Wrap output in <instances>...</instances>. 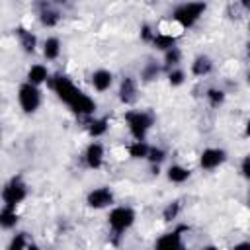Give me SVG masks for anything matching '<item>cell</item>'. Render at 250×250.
Here are the masks:
<instances>
[{"label":"cell","instance_id":"obj_1","mask_svg":"<svg viewBox=\"0 0 250 250\" xmlns=\"http://www.w3.org/2000/svg\"><path fill=\"white\" fill-rule=\"evenodd\" d=\"M47 86L51 88V92L78 117H90L96 115L98 104L96 100L86 94L84 90H80L66 74H51L47 80Z\"/></svg>","mask_w":250,"mask_h":250},{"label":"cell","instance_id":"obj_2","mask_svg":"<svg viewBox=\"0 0 250 250\" xmlns=\"http://www.w3.org/2000/svg\"><path fill=\"white\" fill-rule=\"evenodd\" d=\"M207 12V2L205 0H188L178 4L172 14L170 20L180 27V29H191Z\"/></svg>","mask_w":250,"mask_h":250},{"label":"cell","instance_id":"obj_3","mask_svg":"<svg viewBox=\"0 0 250 250\" xmlns=\"http://www.w3.org/2000/svg\"><path fill=\"white\" fill-rule=\"evenodd\" d=\"M123 121L133 139L146 141V135L150 133V129L154 125V115L148 109H127L123 113Z\"/></svg>","mask_w":250,"mask_h":250},{"label":"cell","instance_id":"obj_4","mask_svg":"<svg viewBox=\"0 0 250 250\" xmlns=\"http://www.w3.org/2000/svg\"><path fill=\"white\" fill-rule=\"evenodd\" d=\"M137 221V211L131 205H111L107 213V227L113 236H123L133 229Z\"/></svg>","mask_w":250,"mask_h":250},{"label":"cell","instance_id":"obj_5","mask_svg":"<svg viewBox=\"0 0 250 250\" xmlns=\"http://www.w3.org/2000/svg\"><path fill=\"white\" fill-rule=\"evenodd\" d=\"M29 195V186L23 180L21 174L12 176L10 180H6V184L0 189V199L4 205H12V207H20Z\"/></svg>","mask_w":250,"mask_h":250},{"label":"cell","instance_id":"obj_6","mask_svg":"<svg viewBox=\"0 0 250 250\" xmlns=\"http://www.w3.org/2000/svg\"><path fill=\"white\" fill-rule=\"evenodd\" d=\"M18 105L20 109L25 113V115H33L37 113V109L41 107V102H43V94H41V88L39 86H33L29 82H21L18 86Z\"/></svg>","mask_w":250,"mask_h":250},{"label":"cell","instance_id":"obj_7","mask_svg":"<svg viewBox=\"0 0 250 250\" xmlns=\"http://www.w3.org/2000/svg\"><path fill=\"white\" fill-rule=\"evenodd\" d=\"M115 203V193L109 186H98L86 193V205L90 209H109Z\"/></svg>","mask_w":250,"mask_h":250},{"label":"cell","instance_id":"obj_8","mask_svg":"<svg viewBox=\"0 0 250 250\" xmlns=\"http://www.w3.org/2000/svg\"><path fill=\"white\" fill-rule=\"evenodd\" d=\"M229 158V152L221 146H207L201 150L199 154V168L205 172H213L217 168H221Z\"/></svg>","mask_w":250,"mask_h":250},{"label":"cell","instance_id":"obj_9","mask_svg":"<svg viewBox=\"0 0 250 250\" xmlns=\"http://www.w3.org/2000/svg\"><path fill=\"white\" fill-rule=\"evenodd\" d=\"M82 160H84V166L90 168V170H100L105 162V146L100 139H92L86 148H84V154H82Z\"/></svg>","mask_w":250,"mask_h":250},{"label":"cell","instance_id":"obj_10","mask_svg":"<svg viewBox=\"0 0 250 250\" xmlns=\"http://www.w3.org/2000/svg\"><path fill=\"white\" fill-rule=\"evenodd\" d=\"M189 230L188 225H176L172 230H166L162 232L156 240H154V246L156 248H168V250H178V248H184V234Z\"/></svg>","mask_w":250,"mask_h":250},{"label":"cell","instance_id":"obj_11","mask_svg":"<svg viewBox=\"0 0 250 250\" xmlns=\"http://www.w3.org/2000/svg\"><path fill=\"white\" fill-rule=\"evenodd\" d=\"M117 98L123 105L131 107L139 100V80L135 76H123L117 86Z\"/></svg>","mask_w":250,"mask_h":250},{"label":"cell","instance_id":"obj_12","mask_svg":"<svg viewBox=\"0 0 250 250\" xmlns=\"http://www.w3.org/2000/svg\"><path fill=\"white\" fill-rule=\"evenodd\" d=\"M37 20H39V23H41L43 27L53 29V27H57V25L61 23L62 14H61L59 6L51 4L49 0H43V2L39 4V10H37Z\"/></svg>","mask_w":250,"mask_h":250},{"label":"cell","instance_id":"obj_13","mask_svg":"<svg viewBox=\"0 0 250 250\" xmlns=\"http://www.w3.org/2000/svg\"><path fill=\"white\" fill-rule=\"evenodd\" d=\"M14 35L18 39V45L21 47V51L25 55H35L37 53V47H39V41H37V35L25 27V25H16L14 27Z\"/></svg>","mask_w":250,"mask_h":250},{"label":"cell","instance_id":"obj_14","mask_svg":"<svg viewBox=\"0 0 250 250\" xmlns=\"http://www.w3.org/2000/svg\"><path fill=\"white\" fill-rule=\"evenodd\" d=\"M90 84H92V88H94L96 92L104 94V92H107V90L113 88L115 76H113V72L107 70V68H96V70L90 74Z\"/></svg>","mask_w":250,"mask_h":250},{"label":"cell","instance_id":"obj_15","mask_svg":"<svg viewBox=\"0 0 250 250\" xmlns=\"http://www.w3.org/2000/svg\"><path fill=\"white\" fill-rule=\"evenodd\" d=\"M215 68V62L209 55H195L191 59V64H189V72L195 76V78H203V76H209Z\"/></svg>","mask_w":250,"mask_h":250},{"label":"cell","instance_id":"obj_16","mask_svg":"<svg viewBox=\"0 0 250 250\" xmlns=\"http://www.w3.org/2000/svg\"><path fill=\"white\" fill-rule=\"evenodd\" d=\"M84 127H86V133L92 139H102L109 131V117H105V115H102V117L90 115V117H86V125Z\"/></svg>","mask_w":250,"mask_h":250},{"label":"cell","instance_id":"obj_17","mask_svg":"<svg viewBox=\"0 0 250 250\" xmlns=\"http://www.w3.org/2000/svg\"><path fill=\"white\" fill-rule=\"evenodd\" d=\"M62 53V41L57 35H49L41 43V55L45 61H57Z\"/></svg>","mask_w":250,"mask_h":250},{"label":"cell","instance_id":"obj_18","mask_svg":"<svg viewBox=\"0 0 250 250\" xmlns=\"http://www.w3.org/2000/svg\"><path fill=\"white\" fill-rule=\"evenodd\" d=\"M49 76H51V72H49L47 64H43V62H35V64H31V66L27 68V72H25V82H29V84L41 88L43 84H47Z\"/></svg>","mask_w":250,"mask_h":250},{"label":"cell","instance_id":"obj_19","mask_svg":"<svg viewBox=\"0 0 250 250\" xmlns=\"http://www.w3.org/2000/svg\"><path fill=\"white\" fill-rule=\"evenodd\" d=\"M20 225V211L18 207L12 205H4L0 207V229L2 230H14Z\"/></svg>","mask_w":250,"mask_h":250},{"label":"cell","instance_id":"obj_20","mask_svg":"<svg viewBox=\"0 0 250 250\" xmlns=\"http://www.w3.org/2000/svg\"><path fill=\"white\" fill-rule=\"evenodd\" d=\"M150 45H152L156 51L162 53V51H166V49L178 45V35L172 33V31H160V29H156V31H154V37H152V41H150Z\"/></svg>","mask_w":250,"mask_h":250},{"label":"cell","instance_id":"obj_21","mask_svg":"<svg viewBox=\"0 0 250 250\" xmlns=\"http://www.w3.org/2000/svg\"><path fill=\"white\" fill-rule=\"evenodd\" d=\"M191 178V170L180 162H174L166 168V180L170 184H186Z\"/></svg>","mask_w":250,"mask_h":250},{"label":"cell","instance_id":"obj_22","mask_svg":"<svg viewBox=\"0 0 250 250\" xmlns=\"http://www.w3.org/2000/svg\"><path fill=\"white\" fill-rule=\"evenodd\" d=\"M164 72V66H162V62H158V61H148V62H145V66L141 68V82H145V84H148V82H154L160 74Z\"/></svg>","mask_w":250,"mask_h":250},{"label":"cell","instance_id":"obj_23","mask_svg":"<svg viewBox=\"0 0 250 250\" xmlns=\"http://www.w3.org/2000/svg\"><path fill=\"white\" fill-rule=\"evenodd\" d=\"M33 238L29 232L25 230H18L12 234L10 242H8V250H27V248H33Z\"/></svg>","mask_w":250,"mask_h":250},{"label":"cell","instance_id":"obj_24","mask_svg":"<svg viewBox=\"0 0 250 250\" xmlns=\"http://www.w3.org/2000/svg\"><path fill=\"white\" fill-rule=\"evenodd\" d=\"M162 66H164V72L168 68H174V66H182V51L180 47H170L166 51H162Z\"/></svg>","mask_w":250,"mask_h":250},{"label":"cell","instance_id":"obj_25","mask_svg":"<svg viewBox=\"0 0 250 250\" xmlns=\"http://www.w3.org/2000/svg\"><path fill=\"white\" fill-rule=\"evenodd\" d=\"M148 143L146 141H137V139H133L129 145H127V154H129V158H133V160H145L146 158V154H148Z\"/></svg>","mask_w":250,"mask_h":250},{"label":"cell","instance_id":"obj_26","mask_svg":"<svg viewBox=\"0 0 250 250\" xmlns=\"http://www.w3.org/2000/svg\"><path fill=\"white\" fill-rule=\"evenodd\" d=\"M205 100H207V104L211 107H221L225 104V100H227V92L223 88H219V86H209L205 90Z\"/></svg>","mask_w":250,"mask_h":250},{"label":"cell","instance_id":"obj_27","mask_svg":"<svg viewBox=\"0 0 250 250\" xmlns=\"http://www.w3.org/2000/svg\"><path fill=\"white\" fill-rule=\"evenodd\" d=\"M166 156H168L166 148L156 146V145H150V146H148V154H146V158H145V160H146L152 168H156V170H158V166L166 160Z\"/></svg>","mask_w":250,"mask_h":250},{"label":"cell","instance_id":"obj_28","mask_svg":"<svg viewBox=\"0 0 250 250\" xmlns=\"http://www.w3.org/2000/svg\"><path fill=\"white\" fill-rule=\"evenodd\" d=\"M180 213H182V201L174 199V201H170V203L164 205V209H162V221L164 223H174L180 217Z\"/></svg>","mask_w":250,"mask_h":250},{"label":"cell","instance_id":"obj_29","mask_svg":"<svg viewBox=\"0 0 250 250\" xmlns=\"http://www.w3.org/2000/svg\"><path fill=\"white\" fill-rule=\"evenodd\" d=\"M166 78H168V84H170L172 88H180V86L186 82L188 74H186V70H184L182 66H174V68H168V70H166Z\"/></svg>","mask_w":250,"mask_h":250},{"label":"cell","instance_id":"obj_30","mask_svg":"<svg viewBox=\"0 0 250 250\" xmlns=\"http://www.w3.org/2000/svg\"><path fill=\"white\" fill-rule=\"evenodd\" d=\"M154 31H156V29H154L150 23H143L141 29H139V37H141V41L150 45V41H152V37H154Z\"/></svg>","mask_w":250,"mask_h":250},{"label":"cell","instance_id":"obj_31","mask_svg":"<svg viewBox=\"0 0 250 250\" xmlns=\"http://www.w3.org/2000/svg\"><path fill=\"white\" fill-rule=\"evenodd\" d=\"M240 176H242L244 180L250 178V158H248V154H244L242 160H240Z\"/></svg>","mask_w":250,"mask_h":250},{"label":"cell","instance_id":"obj_32","mask_svg":"<svg viewBox=\"0 0 250 250\" xmlns=\"http://www.w3.org/2000/svg\"><path fill=\"white\" fill-rule=\"evenodd\" d=\"M51 4H55V6H62V4H66L68 0H49Z\"/></svg>","mask_w":250,"mask_h":250},{"label":"cell","instance_id":"obj_33","mask_svg":"<svg viewBox=\"0 0 250 250\" xmlns=\"http://www.w3.org/2000/svg\"><path fill=\"white\" fill-rule=\"evenodd\" d=\"M240 4H242L244 8H248V0H240Z\"/></svg>","mask_w":250,"mask_h":250}]
</instances>
